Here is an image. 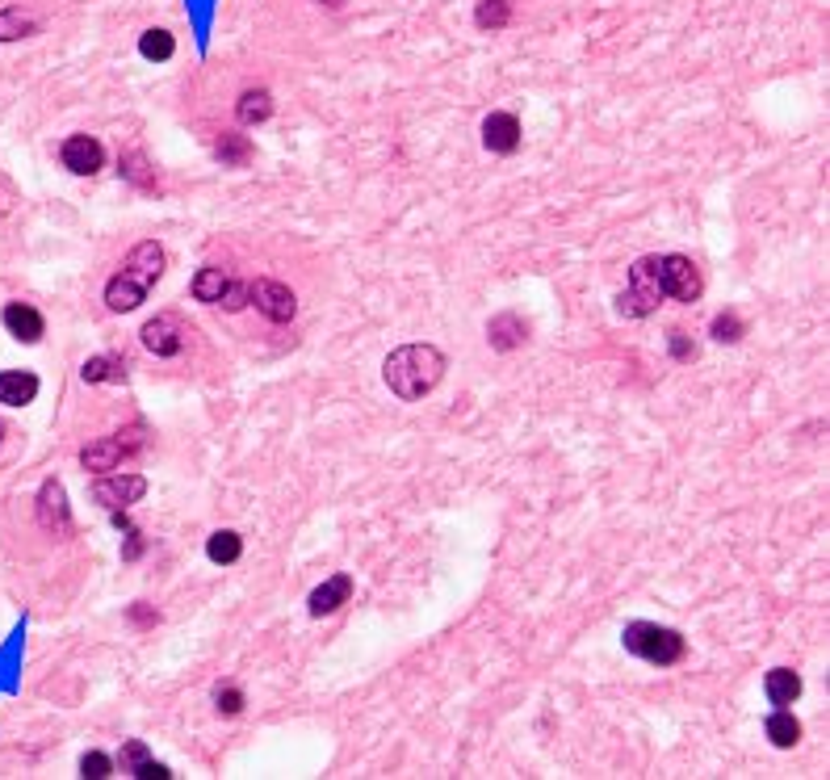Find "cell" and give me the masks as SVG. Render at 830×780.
Wrapping results in <instances>:
<instances>
[{"label":"cell","instance_id":"6da1fadb","mask_svg":"<svg viewBox=\"0 0 830 780\" xmlns=\"http://www.w3.org/2000/svg\"><path fill=\"white\" fill-rule=\"evenodd\" d=\"M386 386L395 390L403 403H420L424 395H432L445 378V353L436 344H403L386 357L382 365Z\"/></svg>","mask_w":830,"mask_h":780},{"label":"cell","instance_id":"7a4b0ae2","mask_svg":"<svg viewBox=\"0 0 830 780\" xmlns=\"http://www.w3.org/2000/svg\"><path fill=\"white\" fill-rule=\"evenodd\" d=\"M160 277H164V248H160L156 240H147V244H139L135 252L126 256L122 273L105 286V307H109V311H118V315L143 307V302H147V290L156 286Z\"/></svg>","mask_w":830,"mask_h":780},{"label":"cell","instance_id":"3957f363","mask_svg":"<svg viewBox=\"0 0 830 780\" xmlns=\"http://www.w3.org/2000/svg\"><path fill=\"white\" fill-rule=\"evenodd\" d=\"M667 302V290H663V256H642L633 260L629 269V286L625 294L617 298V311L625 319H646L654 315Z\"/></svg>","mask_w":830,"mask_h":780},{"label":"cell","instance_id":"277c9868","mask_svg":"<svg viewBox=\"0 0 830 780\" xmlns=\"http://www.w3.org/2000/svg\"><path fill=\"white\" fill-rule=\"evenodd\" d=\"M625 650L629 655H638L654 667H675L684 655H688V642L680 630H667V625H650V621H633L625 625V634H621Z\"/></svg>","mask_w":830,"mask_h":780},{"label":"cell","instance_id":"5b68a950","mask_svg":"<svg viewBox=\"0 0 830 780\" xmlns=\"http://www.w3.org/2000/svg\"><path fill=\"white\" fill-rule=\"evenodd\" d=\"M139 449H143V424L126 428V432H114V437H101L93 445H84L80 449V466L93 470V474H109V470H118L122 458H130V453H139Z\"/></svg>","mask_w":830,"mask_h":780},{"label":"cell","instance_id":"8992f818","mask_svg":"<svg viewBox=\"0 0 830 780\" xmlns=\"http://www.w3.org/2000/svg\"><path fill=\"white\" fill-rule=\"evenodd\" d=\"M663 290L671 302H696L705 290V277L688 256L671 252V256H663Z\"/></svg>","mask_w":830,"mask_h":780},{"label":"cell","instance_id":"52a82bcc","mask_svg":"<svg viewBox=\"0 0 830 780\" xmlns=\"http://www.w3.org/2000/svg\"><path fill=\"white\" fill-rule=\"evenodd\" d=\"M248 302L273 323H290L298 315V298L281 281H248Z\"/></svg>","mask_w":830,"mask_h":780},{"label":"cell","instance_id":"ba28073f","mask_svg":"<svg viewBox=\"0 0 830 780\" xmlns=\"http://www.w3.org/2000/svg\"><path fill=\"white\" fill-rule=\"evenodd\" d=\"M147 495V479H139V474H101L97 479V487H93V500L101 504V508H109V512H122V508H130V504H139Z\"/></svg>","mask_w":830,"mask_h":780},{"label":"cell","instance_id":"9c48e42d","mask_svg":"<svg viewBox=\"0 0 830 780\" xmlns=\"http://www.w3.org/2000/svg\"><path fill=\"white\" fill-rule=\"evenodd\" d=\"M38 525L55 533V537H68L72 533V512H68V491H63L59 479H47L38 491Z\"/></svg>","mask_w":830,"mask_h":780},{"label":"cell","instance_id":"30bf717a","mask_svg":"<svg viewBox=\"0 0 830 780\" xmlns=\"http://www.w3.org/2000/svg\"><path fill=\"white\" fill-rule=\"evenodd\" d=\"M59 160L68 172H76V177H93V172H101V164H105V147L93 135H72V139H63Z\"/></svg>","mask_w":830,"mask_h":780},{"label":"cell","instance_id":"8fae6325","mask_svg":"<svg viewBox=\"0 0 830 780\" xmlns=\"http://www.w3.org/2000/svg\"><path fill=\"white\" fill-rule=\"evenodd\" d=\"M143 344H147V353H156V357H177L185 349L181 319L177 315H156L151 323H143Z\"/></svg>","mask_w":830,"mask_h":780},{"label":"cell","instance_id":"7c38bea8","mask_svg":"<svg viewBox=\"0 0 830 780\" xmlns=\"http://www.w3.org/2000/svg\"><path fill=\"white\" fill-rule=\"evenodd\" d=\"M483 147L495 151V156H512V151L520 147V122H516V114H504V110L487 114V122H483Z\"/></svg>","mask_w":830,"mask_h":780},{"label":"cell","instance_id":"4fadbf2b","mask_svg":"<svg viewBox=\"0 0 830 780\" xmlns=\"http://www.w3.org/2000/svg\"><path fill=\"white\" fill-rule=\"evenodd\" d=\"M0 319H5L9 336L21 340V344H38L42 332H47V323H42V315L30 307V302H9V307L0 311Z\"/></svg>","mask_w":830,"mask_h":780},{"label":"cell","instance_id":"5bb4252c","mask_svg":"<svg viewBox=\"0 0 830 780\" xmlns=\"http://www.w3.org/2000/svg\"><path fill=\"white\" fill-rule=\"evenodd\" d=\"M348 596H353V575H332V579L319 583V588L311 592L307 613L311 617H327V613H336L340 604H348Z\"/></svg>","mask_w":830,"mask_h":780},{"label":"cell","instance_id":"9a60e30c","mask_svg":"<svg viewBox=\"0 0 830 780\" xmlns=\"http://www.w3.org/2000/svg\"><path fill=\"white\" fill-rule=\"evenodd\" d=\"M38 399V374L30 370H5L0 374V403L5 407H26Z\"/></svg>","mask_w":830,"mask_h":780},{"label":"cell","instance_id":"2e32d148","mask_svg":"<svg viewBox=\"0 0 830 780\" xmlns=\"http://www.w3.org/2000/svg\"><path fill=\"white\" fill-rule=\"evenodd\" d=\"M524 336H529V323H524L520 315H495L491 323H487V340H491V349H499V353H512L516 344H524Z\"/></svg>","mask_w":830,"mask_h":780},{"label":"cell","instance_id":"e0dca14e","mask_svg":"<svg viewBox=\"0 0 830 780\" xmlns=\"http://www.w3.org/2000/svg\"><path fill=\"white\" fill-rule=\"evenodd\" d=\"M763 692H768V701L776 709H784V705H793L801 697V676L793 667H772L768 680H763Z\"/></svg>","mask_w":830,"mask_h":780},{"label":"cell","instance_id":"ac0fdd59","mask_svg":"<svg viewBox=\"0 0 830 780\" xmlns=\"http://www.w3.org/2000/svg\"><path fill=\"white\" fill-rule=\"evenodd\" d=\"M227 286H231V277H227L223 269L206 265L198 277H193V298H198V302H210V307H218V298L227 294Z\"/></svg>","mask_w":830,"mask_h":780},{"label":"cell","instance_id":"d6986e66","mask_svg":"<svg viewBox=\"0 0 830 780\" xmlns=\"http://www.w3.org/2000/svg\"><path fill=\"white\" fill-rule=\"evenodd\" d=\"M80 378L84 382H126V361L122 357H89L80 365Z\"/></svg>","mask_w":830,"mask_h":780},{"label":"cell","instance_id":"ffe728a7","mask_svg":"<svg viewBox=\"0 0 830 780\" xmlns=\"http://www.w3.org/2000/svg\"><path fill=\"white\" fill-rule=\"evenodd\" d=\"M235 114H239V122H244V126L265 122V118L273 114V97H269V89H248L244 97H239Z\"/></svg>","mask_w":830,"mask_h":780},{"label":"cell","instance_id":"44dd1931","mask_svg":"<svg viewBox=\"0 0 830 780\" xmlns=\"http://www.w3.org/2000/svg\"><path fill=\"white\" fill-rule=\"evenodd\" d=\"M768 739H772V747H797L801 743V722L793 718L789 709H776L772 718H768Z\"/></svg>","mask_w":830,"mask_h":780},{"label":"cell","instance_id":"7402d4cb","mask_svg":"<svg viewBox=\"0 0 830 780\" xmlns=\"http://www.w3.org/2000/svg\"><path fill=\"white\" fill-rule=\"evenodd\" d=\"M206 554H210V562H218V567H227V562H235L239 554H244V537L231 533V529H218L206 541Z\"/></svg>","mask_w":830,"mask_h":780},{"label":"cell","instance_id":"603a6c76","mask_svg":"<svg viewBox=\"0 0 830 780\" xmlns=\"http://www.w3.org/2000/svg\"><path fill=\"white\" fill-rule=\"evenodd\" d=\"M38 30V21L30 13H21L17 5L0 9V42H13V38H30Z\"/></svg>","mask_w":830,"mask_h":780},{"label":"cell","instance_id":"cb8c5ba5","mask_svg":"<svg viewBox=\"0 0 830 780\" xmlns=\"http://www.w3.org/2000/svg\"><path fill=\"white\" fill-rule=\"evenodd\" d=\"M214 151H218V160L231 164V168H244L252 160V143L244 135H235V130H223V139H218Z\"/></svg>","mask_w":830,"mask_h":780},{"label":"cell","instance_id":"d4e9b609","mask_svg":"<svg viewBox=\"0 0 830 780\" xmlns=\"http://www.w3.org/2000/svg\"><path fill=\"white\" fill-rule=\"evenodd\" d=\"M474 21H478V30H504L512 21V0H483L474 9Z\"/></svg>","mask_w":830,"mask_h":780},{"label":"cell","instance_id":"484cf974","mask_svg":"<svg viewBox=\"0 0 830 780\" xmlns=\"http://www.w3.org/2000/svg\"><path fill=\"white\" fill-rule=\"evenodd\" d=\"M139 51H143V59H172L177 42H172L168 30H147V34L139 38Z\"/></svg>","mask_w":830,"mask_h":780},{"label":"cell","instance_id":"4316f807","mask_svg":"<svg viewBox=\"0 0 830 780\" xmlns=\"http://www.w3.org/2000/svg\"><path fill=\"white\" fill-rule=\"evenodd\" d=\"M709 332H713L717 344H738L747 328H742V319H738L734 311H726V315H717V319H713V328H709Z\"/></svg>","mask_w":830,"mask_h":780},{"label":"cell","instance_id":"83f0119b","mask_svg":"<svg viewBox=\"0 0 830 780\" xmlns=\"http://www.w3.org/2000/svg\"><path fill=\"white\" fill-rule=\"evenodd\" d=\"M109 772H114V760H109V755H101V751H89L80 760V776H89V780H105Z\"/></svg>","mask_w":830,"mask_h":780},{"label":"cell","instance_id":"f1b7e54d","mask_svg":"<svg viewBox=\"0 0 830 780\" xmlns=\"http://www.w3.org/2000/svg\"><path fill=\"white\" fill-rule=\"evenodd\" d=\"M218 307H223L227 315L244 311V307H248V281H235V277H231V286H227V294H223V298H218Z\"/></svg>","mask_w":830,"mask_h":780},{"label":"cell","instance_id":"f546056e","mask_svg":"<svg viewBox=\"0 0 830 780\" xmlns=\"http://www.w3.org/2000/svg\"><path fill=\"white\" fill-rule=\"evenodd\" d=\"M214 701H218V713L235 718V713L244 709V692H239V688H218V697H214Z\"/></svg>","mask_w":830,"mask_h":780},{"label":"cell","instance_id":"4dcf8cb0","mask_svg":"<svg viewBox=\"0 0 830 780\" xmlns=\"http://www.w3.org/2000/svg\"><path fill=\"white\" fill-rule=\"evenodd\" d=\"M130 772H135L139 780H168V776H172L164 764H156V760H151V755H147L143 764H135V768H130Z\"/></svg>","mask_w":830,"mask_h":780},{"label":"cell","instance_id":"1f68e13d","mask_svg":"<svg viewBox=\"0 0 830 780\" xmlns=\"http://www.w3.org/2000/svg\"><path fill=\"white\" fill-rule=\"evenodd\" d=\"M147 760V747L143 743H126L122 747V768H135V764H143Z\"/></svg>","mask_w":830,"mask_h":780},{"label":"cell","instance_id":"d6a6232c","mask_svg":"<svg viewBox=\"0 0 830 780\" xmlns=\"http://www.w3.org/2000/svg\"><path fill=\"white\" fill-rule=\"evenodd\" d=\"M671 353H675V357H680V361H688V357H692V344H688V336H684L680 328H675V332H671Z\"/></svg>","mask_w":830,"mask_h":780},{"label":"cell","instance_id":"836d02e7","mask_svg":"<svg viewBox=\"0 0 830 780\" xmlns=\"http://www.w3.org/2000/svg\"><path fill=\"white\" fill-rule=\"evenodd\" d=\"M139 554H143V537H139V533H130V541H126L122 558H139Z\"/></svg>","mask_w":830,"mask_h":780},{"label":"cell","instance_id":"e575fe53","mask_svg":"<svg viewBox=\"0 0 830 780\" xmlns=\"http://www.w3.org/2000/svg\"><path fill=\"white\" fill-rule=\"evenodd\" d=\"M319 5H327V9H340V5H344V0H319Z\"/></svg>","mask_w":830,"mask_h":780},{"label":"cell","instance_id":"d590c367","mask_svg":"<svg viewBox=\"0 0 830 780\" xmlns=\"http://www.w3.org/2000/svg\"><path fill=\"white\" fill-rule=\"evenodd\" d=\"M0 437H5V428H0Z\"/></svg>","mask_w":830,"mask_h":780}]
</instances>
